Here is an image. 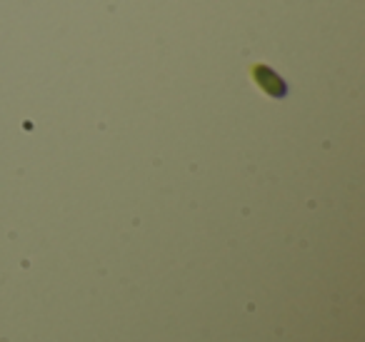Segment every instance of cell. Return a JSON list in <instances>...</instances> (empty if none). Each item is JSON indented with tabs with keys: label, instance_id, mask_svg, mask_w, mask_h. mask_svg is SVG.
I'll return each instance as SVG.
<instances>
[{
	"label": "cell",
	"instance_id": "obj_1",
	"mask_svg": "<svg viewBox=\"0 0 365 342\" xmlns=\"http://www.w3.org/2000/svg\"><path fill=\"white\" fill-rule=\"evenodd\" d=\"M250 76H253L255 86L268 98H273V100H283V98L288 95V83H285L283 78L278 76V71H273L270 66L255 63V66H250Z\"/></svg>",
	"mask_w": 365,
	"mask_h": 342
}]
</instances>
